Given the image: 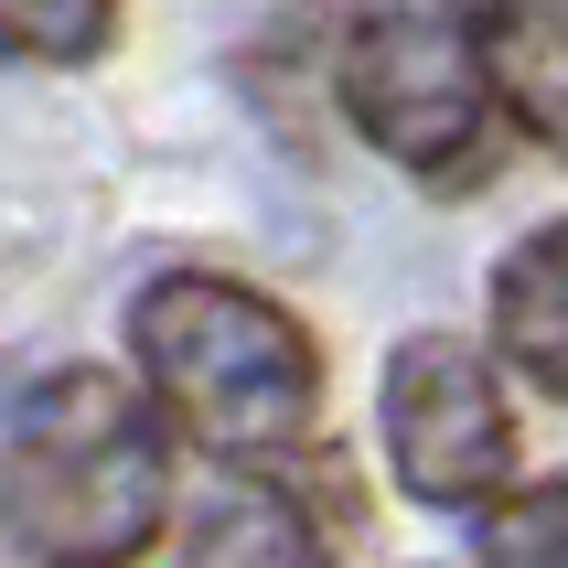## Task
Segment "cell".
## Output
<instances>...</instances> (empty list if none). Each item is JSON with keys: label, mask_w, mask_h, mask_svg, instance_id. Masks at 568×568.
Masks as SVG:
<instances>
[{"label": "cell", "mask_w": 568, "mask_h": 568, "mask_svg": "<svg viewBox=\"0 0 568 568\" xmlns=\"http://www.w3.org/2000/svg\"><path fill=\"white\" fill-rule=\"evenodd\" d=\"M494 344L515 376L568 397V225H537L526 247L494 268Z\"/></svg>", "instance_id": "obj_5"}, {"label": "cell", "mask_w": 568, "mask_h": 568, "mask_svg": "<svg viewBox=\"0 0 568 568\" xmlns=\"http://www.w3.org/2000/svg\"><path fill=\"white\" fill-rule=\"evenodd\" d=\"M0 505H11V537L54 568H129L161 537V505H172V462H161V429L140 418L119 376H54L22 408V440H11V473H0Z\"/></svg>", "instance_id": "obj_2"}, {"label": "cell", "mask_w": 568, "mask_h": 568, "mask_svg": "<svg viewBox=\"0 0 568 568\" xmlns=\"http://www.w3.org/2000/svg\"><path fill=\"white\" fill-rule=\"evenodd\" d=\"M483 568H568V483H537L483 515Z\"/></svg>", "instance_id": "obj_9"}, {"label": "cell", "mask_w": 568, "mask_h": 568, "mask_svg": "<svg viewBox=\"0 0 568 568\" xmlns=\"http://www.w3.org/2000/svg\"><path fill=\"white\" fill-rule=\"evenodd\" d=\"M108 43H119V0H0L11 64H97Z\"/></svg>", "instance_id": "obj_8"}, {"label": "cell", "mask_w": 568, "mask_h": 568, "mask_svg": "<svg viewBox=\"0 0 568 568\" xmlns=\"http://www.w3.org/2000/svg\"><path fill=\"white\" fill-rule=\"evenodd\" d=\"M526 0H376L344 43V108L397 172L483 183L494 161V43Z\"/></svg>", "instance_id": "obj_3"}, {"label": "cell", "mask_w": 568, "mask_h": 568, "mask_svg": "<svg viewBox=\"0 0 568 568\" xmlns=\"http://www.w3.org/2000/svg\"><path fill=\"white\" fill-rule=\"evenodd\" d=\"M129 344H140V376L172 408V429L225 462H257V450H290L322 408V354L312 333L257 301L247 280H215V268H172V280L140 290L129 312Z\"/></svg>", "instance_id": "obj_1"}, {"label": "cell", "mask_w": 568, "mask_h": 568, "mask_svg": "<svg viewBox=\"0 0 568 568\" xmlns=\"http://www.w3.org/2000/svg\"><path fill=\"white\" fill-rule=\"evenodd\" d=\"M0 547H11V505H0Z\"/></svg>", "instance_id": "obj_10"}, {"label": "cell", "mask_w": 568, "mask_h": 568, "mask_svg": "<svg viewBox=\"0 0 568 568\" xmlns=\"http://www.w3.org/2000/svg\"><path fill=\"white\" fill-rule=\"evenodd\" d=\"M494 87H505L515 129L547 140V151L568 161V0L515 11V22H505V43H494Z\"/></svg>", "instance_id": "obj_7"}, {"label": "cell", "mask_w": 568, "mask_h": 568, "mask_svg": "<svg viewBox=\"0 0 568 568\" xmlns=\"http://www.w3.org/2000/svg\"><path fill=\"white\" fill-rule=\"evenodd\" d=\"M386 462L408 483L418 505H494L515 483V408L494 365L473 344H450V333H408V344L386 354Z\"/></svg>", "instance_id": "obj_4"}, {"label": "cell", "mask_w": 568, "mask_h": 568, "mask_svg": "<svg viewBox=\"0 0 568 568\" xmlns=\"http://www.w3.org/2000/svg\"><path fill=\"white\" fill-rule=\"evenodd\" d=\"M183 568H322V526L280 483H225L183 526Z\"/></svg>", "instance_id": "obj_6"}]
</instances>
